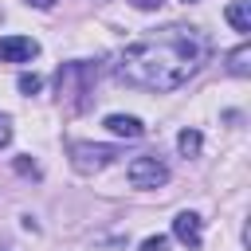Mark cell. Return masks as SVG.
<instances>
[{
    "label": "cell",
    "mask_w": 251,
    "mask_h": 251,
    "mask_svg": "<svg viewBox=\"0 0 251 251\" xmlns=\"http://www.w3.org/2000/svg\"><path fill=\"white\" fill-rule=\"evenodd\" d=\"M212 55V43L200 27L169 24L133 39L118 55V78L141 90H176L184 86Z\"/></svg>",
    "instance_id": "1"
},
{
    "label": "cell",
    "mask_w": 251,
    "mask_h": 251,
    "mask_svg": "<svg viewBox=\"0 0 251 251\" xmlns=\"http://www.w3.org/2000/svg\"><path fill=\"white\" fill-rule=\"evenodd\" d=\"M98 67L90 63H63L59 67V98L71 102V110H86V94L94 90Z\"/></svg>",
    "instance_id": "2"
},
{
    "label": "cell",
    "mask_w": 251,
    "mask_h": 251,
    "mask_svg": "<svg viewBox=\"0 0 251 251\" xmlns=\"http://www.w3.org/2000/svg\"><path fill=\"white\" fill-rule=\"evenodd\" d=\"M114 157H118L114 145H98V141H75V145H71V165H75V173H82V176L102 173L106 165H114Z\"/></svg>",
    "instance_id": "3"
},
{
    "label": "cell",
    "mask_w": 251,
    "mask_h": 251,
    "mask_svg": "<svg viewBox=\"0 0 251 251\" xmlns=\"http://www.w3.org/2000/svg\"><path fill=\"white\" fill-rule=\"evenodd\" d=\"M126 176L133 188H161V184H169V165L157 153H141L126 165Z\"/></svg>",
    "instance_id": "4"
},
{
    "label": "cell",
    "mask_w": 251,
    "mask_h": 251,
    "mask_svg": "<svg viewBox=\"0 0 251 251\" xmlns=\"http://www.w3.org/2000/svg\"><path fill=\"white\" fill-rule=\"evenodd\" d=\"M39 55V43L31 35H0V63H31Z\"/></svg>",
    "instance_id": "5"
},
{
    "label": "cell",
    "mask_w": 251,
    "mask_h": 251,
    "mask_svg": "<svg viewBox=\"0 0 251 251\" xmlns=\"http://www.w3.org/2000/svg\"><path fill=\"white\" fill-rule=\"evenodd\" d=\"M173 235H176L184 247H200V239H204L200 216H196V212H176V220H173Z\"/></svg>",
    "instance_id": "6"
},
{
    "label": "cell",
    "mask_w": 251,
    "mask_h": 251,
    "mask_svg": "<svg viewBox=\"0 0 251 251\" xmlns=\"http://www.w3.org/2000/svg\"><path fill=\"white\" fill-rule=\"evenodd\" d=\"M106 129H110V133H118V137H129V141L145 133L141 118H133V114H110V118H106Z\"/></svg>",
    "instance_id": "7"
},
{
    "label": "cell",
    "mask_w": 251,
    "mask_h": 251,
    "mask_svg": "<svg viewBox=\"0 0 251 251\" xmlns=\"http://www.w3.org/2000/svg\"><path fill=\"white\" fill-rule=\"evenodd\" d=\"M227 24L235 27V31H251V8L243 4V0H235V4H227Z\"/></svg>",
    "instance_id": "8"
},
{
    "label": "cell",
    "mask_w": 251,
    "mask_h": 251,
    "mask_svg": "<svg viewBox=\"0 0 251 251\" xmlns=\"http://www.w3.org/2000/svg\"><path fill=\"white\" fill-rule=\"evenodd\" d=\"M247 59H251V47L243 43V47H235V51L227 55V71H231V75H239V78H243V75H251V63H247Z\"/></svg>",
    "instance_id": "9"
},
{
    "label": "cell",
    "mask_w": 251,
    "mask_h": 251,
    "mask_svg": "<svg viewBox=\"0 0 251 251\" xmlns=\"http://www.w3.org/2000/svg\"><path fill=\"white\" fill-rule=\"evenodd\" d=\"M200 145H204L200 129H180V133H176V149H180L184 157H196V153H200Z\"/></svg>",
    "instance_id": "10"
},
{
    "label": "cell",
    "mask_w": 251,
    "mask_h": 251,
    "mask_svg": "<svg viewBox=\"0 0 251 251\" xmlns=\"http://www.w3.org/2000/svg\"><path fill=\"white\" fill-rule=\"evenodd\" d=\"M16 86H20V94H39V90H43V78H39V75H20Z\"/></svg>",
    "instance_id": "11"
},
{
    "label": "cell",
    "mask_w": 251,
    "mask_h": 251,
    "mask_svg": "<svg viewBox=\"0 0 251 251\" xmlns=\"http://www.w3.org/2000/svg\"><path fill=\"white\" fill-rule=\"evenodd\" d=\"M141 251H169V235H149L141 243Z\"/></svg>",
    "instance_id": "12"
},
{
    "label": "cell",
    "mask_w": 251,
    "mask_h": 251,
    "mask_svg": "<svg viewBox=\"0 0 251 251\" xmlns=\"http://www.w3.org/2000/svg\"><path fill=\"white\" fill-rule=\"evenodd\" d=\"M8 141H12V118H8V114H0V149H4Z\"/></svg>",
    "instance_id": "13"
},
{
    "label": "cell",
    "mask_w": 251,
    "mask_h": 251,
    "mask_svg": "<svg viewBox=\"0 0 251 251\" xmlns=\"http://www.w3.org/2000/svg\"><path fill=\"white\" fill-rule=\"evenodd\" d=\"M133 4H137V8H161L165 0H133Z\"/></svg>",
    "instance_id": "14"
},
{
    "label": "cell",
    "mask_w": 251,
    "mask_h": 251,
    "mask_svg": "<svg viewBox=\"0 0 251 251\" xmlns=\"http://www.w3.org/2000/svg\"><path fill=\"white\" fill-rule=\"evenodd\" d=\"M27 4H31V8H55L59 0H27Z\"/></svg>",
    "instance_id": "15"
},
{
    "label": "cell",
    "mask_w": 251,
    "mask_h": 251,
    "mask_svg": "<svg viewBox=\"0 0 251 251\" xmlns=\"http://www.w3.org/2000/svg\"><path fill=\"white\" fill-rule=\"evenodd\" d=\"M184 4H188V0H184Z\"/></svg>",
    "instance_id": "16"
}]
</instances>
